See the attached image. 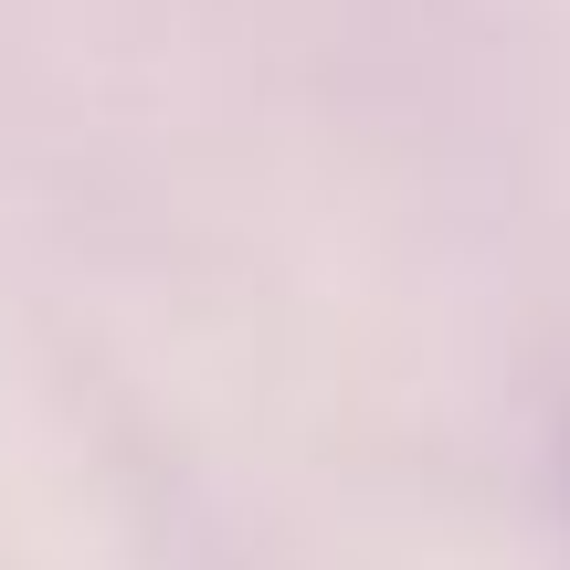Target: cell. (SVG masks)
Listing matches in <instances>:
<instances>
[{"label": "cell", "instance_id": "cell-1", "mask_svg": "<svg viewBox=\"0 0 570 570\" xmlns=\"http://www.w3.org/2000/svg\"><path fill=\"white\" fill-rule=\"evenodd\" d=\"M560 475H570V454H560Z\"/></svg>", "mask_w": 570, "mask_h": 570}]
</instances>
